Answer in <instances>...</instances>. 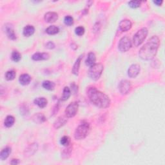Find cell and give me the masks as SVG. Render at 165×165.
<instances>
[{"label": "cell", "mask_w": 165, "mask_h": 165, "mask_svg": "<svg viewBox=\"0 0 165 165\" xmlns=\"http://www.w3.org/2000/svg\"><path fill=\"white\" fill-rule=\"evenodd\" d=\"M160 40L158 36H154L147 41L146 44L140 49L139 56L143 60H151L155 56L159 48Z\"/></svg>", "instance_id": "1"}, {"label": "cell", "mask_w": 165, "mask_h": 165, "mask_svg": "<svg viewBox=\"0 0 165 165\" xmlns=\"http://www.w3.org/2000/svg\"><path fill=\"white\" fill-rule=\"evenodd\" d=\"M87 94L90 101L99 108L106 109L110 106L111 101L109 97L95 87L89 88Z\"/></svg>", "instance_id": "2"}, {"label": "cell", "mask_w": 165, "mask_h": 165, "mask_svg": "<svg viewBox=\"0 0 165 165\" xmlns=\"http://www.w3.org/2000/svg\"><path fill=\"white\" fill-rule=\"evenodd\" d=\"M90 130V125L88 123L83 122L77 126L75 133L74 138L76 140H81L85 139L88 135Z\"/></svg>", "instance_id": "3"}, {"label": "cell", "mask_w": 165, "mask_h": 165, "mask_svg": "<svg viewBox=\"0 0 165 165\" xmlns=\"http://www.w3.org/2000/svg\"><path fill=\"white\" fill-rule=\"evenodd\" d=\"M103 68V65L101 63H96L91 66L88 72L89 77L94 81L98 80L101 76Z\"/></svg>", "instance_id": "4"}, {"label": "cell", "mask_w": 165, "mask_h": 165, "mask_svg": "<svg viewBox=\"0 0 165 165\" xmlns=\"http://www.w3.org/2000/svg\"><path fill=\"white\" fill-rule=\"evenodd\" d=\"M148 33V29L145 27L142 28L138 32H136L133 38V43L135 47H138L143 43L144 40H145L146 38Z\"/></svg>", "instance_id": "5"}, {"label": "cell", "mask_w": 165, "mask_h": 165, "mask_svg": "<svg viewBox=\"0 0 165 165\" xmlns=\"http://www.w3.org/2000/svg\"><path fill=\"white\" fill-rule=\"evenodd\" d=\"M132 47V42L129 38L127 36H125L122 38L119 42L118 48L119 50L122 52H125L128 51Z\"/></svg>", "instance_id": "6"}, {"label": "cell", "mask_w": 165, "mask_h": 165, "mask_svg": "<svg viewBox=\"0 0 165 165\" xmlns=\"http://www.w3.org/2000/svg\"><path fill=\"white\" fill-rule=\"evenodd\" d=\"M78 103L77 102L71 103L65 110L66 116L68 118H71L75 116L78 110Z\"/></svg>", "instance_id": "7"}, {"label": "cell", "mask_w": 165, "mask_h": 165, "mask_svg": "<svg viewBox=\"0 0 165 165\" xmlns=\"http://www.w3.org/2000/svg\"><path fill=\"white\" fill-rule=\"evenodd\" d=\"M132 88L130 82L127 80H122L119 85V89L121 94L126 95L129 93Z\"/></svg>", "instance_id": "8"}, {"label": "cell", "mask_w": 165, "mask_h": 165, "mask_svg": "<svg viewBox=\"0 0 165 165\" xmlns=\"http://www.w3.org/2000/svg\"><path fill=\"white\" fill-rule=\"evenodd\" d=\"M140 72V66L138 64L132 65L128 71V75L131 78H135Z\"/></svg>", "instance_id": "9"}, {"label": "cell", "mask_w": 165, "mask_h": 165, "mask_svg": "<svg viewBox=\"0 0 165 165\" xmlns=\"http://www.w3.org/2000/svg\"><path fill=\"white\" fill-rule=\"evenodd\" d=\"M44 18L46 22L52 23L56 22L58 19V14L54 12H48L45 14Z\"/></svg>", "instance_id": "10"}, {"label": "cell", "mask_w": 165, "mask_h": 165, "mask_svg": "<svg viewBox=\"0 0 165 165\" xmlns=\"http://www.w3.org/2000/svg\"><path fill=\"white\" fill-rule=\"evenodd\" d=\"M132 26V23L129 19L123 20L119 23V29L123 32H127L129 30Z\"/></svg>", "instance_id": "11"}, {"label": "cell", "mask_w": 165, "mask_h": 165, "mask_svg": "<svg viewBox=\"0 0 165 165\" xmlns=\"http://www.w3.org/2000/svg\"><path fill=\"white\" fill-rule=\"evenodd\" d=\"M49 57H50V55L48 53L37 52L32 56V58L34 61H43L48 59Z\"/></svg>", "instance_id": "12"}, {"label": "cell", "mask_w": 165, "mask_h": 165, "mask_svg": "<svg viewBox=\"0 0 165 165\" xmlns=\"http://www.w3.org/2000/svg\"><path fill=\"white\" fill-rule=\"evenodd\" d=\"M82 56L83 55H81L80 56H79V57L76 59L75 63H74L73 68L72 70V73L73 74H74L75 76H77L78 74H79V70H80V64H81V59L82 58Z\"/></svg>", "instance_id": "13"}, {"label": "cell", "mask_w": 165, "mask_h": 165, "mask_svg": "<svg viewBox=\"0 0 165 165\" xmlns=\"http://www.w3.org/2000/svg\"><path fill=\"white\" fill-rule=\"evenodd\" d=\"M32 120L35 123L37 124H41L46 121L47 119L45 117V115L43 114L38 113L32 116Z\"/></svg>", "instance_id": "14"}, {"label": "cell", "mask_w": 165, "mask_h": 165, "mask_svg": "<svg viewBox=\"0 0 165 165\" xmlns=\"http://www.w3.org/2000/svg\"><path fill=\"white\" fill-rule=\"evenodd\" d=\"M96 55H95V54L93 52H90L88 54L87 58H86L85 61V63L86 65L88 66V67H91V66L96 64Z\"/></svg>", "instance_id": "15"}, {"label": "cell", "mask_w": 165, "mask_h": 165, "mask_svg": "<svg viewBox=\"0 0 165 165\" xmlns=\"http://www.w3.org/2000/svg\"><path fill=\"white\" fill-rule=\"evenodd\" d=\"M38 150V144L32 143L25 150V156H31Z\"/></svg>", "instance_id": "16"}, {"label": "cell", "mask_w": 165, "mask_h": 165, "mask_svg": "<svg viewBox=\"0 0 165 165\" xmlns=\"http://www.w3.org/2000/svg\"><path fill=\"white\" fill-rule=\"evenodd\" d=\"M67 122V118L61 116L57 118L56 120V121L54 122V127L56 129H58L61 126L65 125Z\"/></svg>", "instance_id": "17"}, {"label": "cell", "mask_w": 165, "mask_h": 165, "mask_svg": "<svg viewBox=\"0 0 165 165\" xmlns=\"http://www.w3.org/2000/svg\"><path fill=\"white\" fill-rule=\"evenodd\" d=\"M19 81L22 85H27L30 83L31 81V77L27 74H23L19 76Z\"/></svg>", "instance_id": "18"}, {"label": "cell", "mask_w": 165, "mask_h": 165, "mask_svg": "<svg viewBox=\"0 0 165 165\" xmlns=\"http://www.w3.org/2000/svg\"><path fill=\"white\" fill-rule=\"evenodd\" d=\"M47 100L45 97H37L34 100V104L38 105L39 108L43 109L47 105Z\"/></svg>", "instance_id": "19"}, {"label": "cell", "mask_w": 165, "mask_h": 165, "mask_svg": "<svg viewBox=\"0 0 165 165\" xmlns=\"http://www.w3.org/2000/svg\"><path fill=\"white\" fill-rule=\"evenodd\" d=\"M35 32V28L32 25H27L23 29V35L26 37H30L34 34Z\"/></svg>", "instance_id": "20"}, {"label": "cell", "mask_w": 165, "mask_h": 165, "mask_svg": "<svg viewBox=\"0 0 165 165\" xmlns=\"http://www.w3.org/2000/svg\"><path fill=\"white\" fill-rule=\"evenodd\" d=\"M11 153V148L7 146L1 150V154H0V159H1V161L5 160L9 156V155Z\"/></svg>", "instance_id": "21"}, {"label": "cell", "mask_w": 165, "mask_h": 165, "mask_svg": "<svg viewBox=\"0 0 165 165\" xmlns=\"http://www.w3.org/2000/svg\"><path fill=\"white\" fill-rule=\"evenodd\" d=\"M42 86L45 89L48 90H53L55 88L56 85L54 82L47 80V81H43Z\"/></svg>", "instance_id": "22"}, {"label": "cell", "mask_w": 165, "mask_h": 165, "mask_svg": "<svg viewBox=\"0 0 165 165\" xmlns=\"http://www.w3.org/2000/svg\"><path fill=\"white\" fill-rule=\"evenodd\" d=\"M14 122H15V118L12 116V115H8L5 119L4 124H5V126L6 127L10 128L14 125Z\"/></svg>", "instance_id": "23"}, {"label": "cell", "mask_w": 165, "mask_h": 165, "mask_svg": "<svg viewBox=\"0 0 165 165\" xmlns=\"http://www.w3.org/2000/svg\"><path fill=\"white\" fill-rule=\"evenodd\" d=\"M59 28L55 25H51L50 27H48L46 29V32L48 34H50V35L56 34L59 32Z\"/></svg>", "instance_id": "24"}, {"label": "cell", "mask_w": 165, "mask_h": 165, "mask_svg": "<svg viewBox=\"0 0 165 165\" xmlns=\"http://www.w3.org/2000/svg\"><path fill=\"white\" fill-rule=\"evenodd\" d=\"M6 33L8 38H9L10 39L15 40L16 39V36L14 33V29L12 28V27H7Z\"/></svg>", "instance_id": "25"}, {"label": "cell", "mask_w": 165, "mask_h": 165, "mask_svg": "<svg viewBox=\"0 0 165 165\" xmlns=\"http://www.w3.org/2000/svg\"><path fill=\"white\" fill-rule=\"evenodd\" d=\"M71 95V90L67 86H65L63 89V95L61 96V100L62 101H67L68 100V98L70 97Z\"/></svg>", "instance_id": "26"}, {"label": "cell", "mask_w": 165, "mask_h": 165, "mask_svg": "<svg viewBox=\"0 0 165 165\" xmlns=\"http://www.w3.org/2000/svg\"><path fill=\"white\" fill-rule=\"evenodd\" d=\"M72 147L68 146L67 148H65V149L63 150V151L62 152V153H61L62 158H65V159L68 158L69 157L71 156V154L72 153Z\"/></svg>", "instance_id": "27"}, {"label": "cell", "mask_w": 165, "mask_h": 165, "mask_svg": "<svg viewBox=\"0 0 165 165\" xmlns=\"http://www.w3.org/2000/svg\"><path fill=\"white\" fill-rule=\"evenodd\" d=\"M11 58L12 61H14V62H19L22 59V55L19 52L14 51L12 53Z\"/></svg>", "instance_id": "28"}, {"label": "cell", "mask_w": 165, "mask_h": 165, "mask_svg": "<svg viewBox=\"0 0 165 165\" xmlns=\"http://www.w3.org/2000/svg\"><path fill=\"white\" fill-rule=\"evenodd\" d=\"M16 72L13 71V70H11V71H9L6 72L5 78L8 81H12L14 80V78L16 77Z\"/></svg>", "instance_id": "29"}, {"label": "cell", "mask_w": 165, "mask_h": 165, "mask_svg": "<svg viewBox=\"0 0 165 165\" xmlns=\"http://www.w3.org/2000/svg\"><path fill=\"white\" fill-rule=\"evenodd\" d=\"M60 143L63 146H68L71 144V138H70L68 136H63V138H61L60 140Z\"/></svg>", "instance_id": "30"}, {"label": "cell", "mask_w": 165, "mask_h": 165, "mask_svg": "<svg viewBox=\"0 0 165 165\" xmlns=\"http://www.w3.org/2000/svg\"><path fill=\"white\" fill-rule=\"evenodd\" d=\"M64 22L66 25L67 26H71L74 23V19L71 16H66L64 19Z\"/></svg>", "instance_id": "31"}, {"label": "cell", "mask_w": 165, "mask_h": 165, "mask_svg": "<svg viewBox=\"0 0 165 165\" xmlns=\"http://www.w3.org/2000/svg\"><path fill=\"white\" fill-rule=\"evenodd\" d=\"M141 2L139 1H131L129 2V5L131 8H133V9H136V8H138L141 6Z\"/></svg>", "instance_id": "32"}, {"label": "cell", "mask_w": 165, "mask_h": 165, "mask_svg": "<svg viewBox=\"0 0 165 165\" xmlns=\"http://www.w3.org/2000/svg\"><path fill=\"white\" fill-rule=\"evenodd\" d=\"M85 28L83 27H77L76 28V29H75V32H76V35L77 36H81L84 34V33H85Z\"/></svg>", "instance_id": "33"}, {"label": "cell", "mask_w": 165, "mask_h": 165, "mask_svg": "<svg viewBox=\"0 0 165 165\" xmlns=\"http://www.w3.org/2000/svg\"><path fill=\"white\" fill-rule=\"evenodd\" d=\"M55 47V45L52 41H49L47 44H46V48L48 49H53Z\"/></svg>", "instance_id": "34"}, {"label": "cell", "mask_w": 165, "mask_h": 165, "mask_svg": "<svg viewBox=\"0 0 165 165\" xmlns=\"http://www.w3.org/2000/svg\"><path fill=\"white\" fill-rule=\"evenodd\" d=\"M20 162H19V161L18 160V159H12V161H11V162H10V164H19Z\"/></svg>", "instance_id": "35"}, {"label": "cell", "mask_w": 165, "mask_h": 165, "mask_svg": "<svg viewBox=\"0 0 165 165\" xmlns=\"http://www.w3.org/2000/svg\"><path fill=\"white\" fill-rule=\"evenodd\" d=\"M163 2V1H154V3L156 5H158V6L161 5Z\"/></svg>", "instance_id": "36"}]
</instances>
